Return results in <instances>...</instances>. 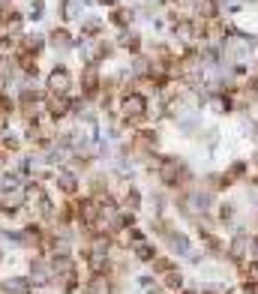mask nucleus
Wrapping results in <instances>:
<instances>
[{
  "instance_id": "1",
  "label": "nucleus",
  "mask_w": 258,
  "mask_h": 294,
  "mask_svg": "<svg viewBox=\"0 0 258 294\" xmlns=\"http://www.w3.org/2000/svg\"><path fill=\"white\" fill-rule=\"evenodd\" d=\"M48 90H51L54 96H63V93L69 90V72H66L63 66H57L51 75H48Z\"/></svg>"
},
{
  "instance_id": "2",
  "label": "nucleus",
  "mask_w": 258,
  "mask_h": 294,
  "mask_svg": "<svg viewBox=\"0 0 258 294\" xmlns=\"http://www.w3.org/2000/svg\"><path fill=\"white\" fill-rule=\"evenodd\" d=\"M123 111H126L129 117H141V114L147 111V99H144V96H138V93L126 96V99H123Z\"/></svg>"
},
{
  "instance_id": "3",
  "label": "nucleus",
  "mask_w": 258,
  "mask_h": 294,
  "mask_svg": "<svg viewBox=\"0 0 258 294\" xmlns=\"http://www.w3.org/2000/svg\"><path fill=\"white\" fill-rule=\"evenodd\" d=\"M48 108H51V114H54V117H63V114H66V108H69V102H66L63 96H54V99L48 102Z\"/></svg>"
},
{
  "instance_id": "4",
  "label": "nucleus",
  "mask_w": 258,
  "mask_h": 294,
  "mask_svg": "<svg viewBox=\"0 0 258 294\" xmlns=\"http://www.w3.org/2000/svg\"><path fill=\"white\" fill-rule=\"evenodd\" d=\"M81 12V0H66V6H63V15L66 18H75Z\"/></svg>"
},
{
  "instance_id": "5",
  "label": "nucleus",
  "mask_w": 258,
  "mask_h": 294,
  "mask_svg": "<svg viewBox=\"0 0 258 294\" xmlns=\"http://www.w3.org/2000/svg\"><path fill=\"white\" fill-rule=\"evenodd\" d=\"M84 87H87L90 93L96 90V69H87V72H84Z\"/></svg>"
},
{
  "instance_id": "6",
  "label": "nucleus",
  "mask_w": 258,
  "mask_h": 294,
  "mask_svg": "<svg viewBox=\"0 0 258 294\" xmlns=\"http://www.w3.org/2000/svg\"><path fill=\"white\" fill-rule=\"evenodd\" d=\"M90 294H108V282H105V279H93Z\"/></svg>"
},
{
  "instance_id": "7",
  "label": "nucleus",
  "mask_w": 258,
  "mask_h": 294,
  "mask_svg": "<svg viewBox=\"0 0 258 294\" xmlns=\"http://www.w3.org/2000/svg\"><path fill=\"white\" fill-rule=\"evenodd\" d=\"M156 294H162V291H156Z\"/></svg>"
}]
</instances>
